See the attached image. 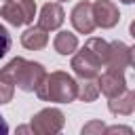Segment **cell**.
Listing matches in <instances>:
<instances>
[{"label": "cell", "mask_w": 135, "mask_h": 135, "mask_svg": "<svg viewBox=\"0 0 135 135\" xmlns=\"http://www.w3.org/2000/svg\"><path fill=\"white\" fill-rule=\"evenodd\" d=\"M103 129H105V124L101 120H91L80 129V133L82 135H103Z\"/></svg>", "instance_id": "18"}, {"label": "cell", "mask_w": 135, "mask_h": 135, "mask_svg": "<svg viewBox=\"0 0 135 135\" xmlns=\"http://www.w3.org/2000/svg\"><path fill=\"white\" fill-rule=\"evenodd\" d=\"M91 6H93V19H95L97 27L112 30V27L118 25L120 11H118V6L112 0H95V2H91Z\"/></svg>", "instance_id": "6"}, {"label": "cell", "mask_w": 135, "mask_h": 135, "mask_svg": "<svg viewBox=\"0 0 135 135\" xmlns=\"http://www.w3.org/2000/svg\"><path fill=\"white\" fill-rule=\"evenodd\" d=\"M76 78L68 72H46L44 80L38 84L34 91L40 101H51V103H72L76 99Z\"/></svg>", "instance_id": "1"}, {"label": "cell", "mask_w": 135, "mask_h": 135, "mask_svg": "<svg viewBox=\"0 0 135 135\" xmlns=\"http://www.w3.org/2000/svg\"><path fill=\"white\" fill-rule=\"evenodd\" d=\"M21 4V11H23V17H25V25L34 23V17H36V0H19Z\"/></svg>", "instance_id": "17"}, {"label": "cell", "mask_w": 135, "mask_h": 135, "mask_svg": "<svg viewBox=\"0 0 135 135\" xmlns=\"http://www.w3.org/2000/svg\"><path fill=\"white\" fill-rule=\"evenodd\" d=\"M21 44L27 51H42L49 44V32L44 27H40L38 23L36 25L30 23V27L21 34Z\"/></svg>", "instance_id": "11"}, {"label": "cell", "mask_w": 135, "mask_h": 135, "mask_svg": "<svg viewBox=\"0 0 135 135\" xmlns=\"http://www.w3.org/2000/svg\"><path fill=\"white\" fill-rule=\"evenodd\" d=\"M63 21H65V11H63L61 2L55 0V2L42 4L40 15H38V25L40 27H44L46 32H55L63 25Z\"/></svg>", "instance_id": "9"}, {"label": "cell", "mask_w": 135, "mask_h": 135, "mask_svg": "<svg viewBox=\"0 0 135 135\" xmlns=\"http://www.w3.org/2000/svg\"><path fill=\"white\" fill-rule=\"evenodd\" d=\"M6 133H8V124H6L4 116L0 114V135H6Z\"/></svg>", "instance_id": "21"}, {"label": "cell", "mask_w": 135, "mask_h": 135, "mask_svg": "<svg viewBox=\"0 0 135 135\" xmlns=\"http://www.w3.org/2000/svg\"><path fill=\"white\" fill-rule=\"evenodd\" d=\"M4 70L11 74L15 89L25 91V93H34V91L38 89V84L44 80V76H46V70H44L42 63H38V61H27V59H23V57H13V59L4 65Z\"/></svg>", "instance_id": "2"}, {"label": "cell", "mask_w": 135, "mask_h": 135, "mask_svg": "<svg viewBox=\"0 0 135 135\" xmlns=\"http://www.w3.org/2000/svg\"><path fill=\"white\" fill-rule=\"evenodd\" d=\"M133 65V49L129 44H124L122 40H114L108 44V57H105V65L110 70H118V72H127V68Z\"/></svg>", "instance_id": "5"}, {"label": "cell", "mask_w": 135, "mask_h": 135, "mask_svg": "<svg viewBox=\"0 0 135 135\" xmlns=\"http://www.w3.org/2000/svg\"><path fill=\"white\" fill-rule=\"evenodd\" d=\"M0 17H2L8 25H13V27H21V25H25V17H23V11H21L19 0H17V2H15V0L4 2L2 8H0Z\"/></svg>", "instance_id": "13"}, {"label": "cell", "mask_w": 135, "mask_h": 135, "mask_svg": "<svg viewBox=\"0 0 135 135\" xmlns=\"http://www.w3.org/2000/svg\"><path fill=\"white\" fill-rule=\"evenodd\" d=\"M70 68L78 78H97V74L101 72L103 65L86 46H82V49H76L72 53Z\"/></svg>", "instance_id": "4"}, {"label": "cell", "mask_w": 135, "mask_h": 135, "mask_svg": "<svg viewBox=\"0 0 135 135\" xmlns=\"http://www.w3.org/2000/svg\"><path fill=\"white\" fill-rule=\"evenodd\" d=\"M63 124H65V114L53 105L42 108L30 120V129L34 135H55L63 129Z\"/></svg>", "instance_id": "3"}, {"label": "cell", "mask_w": 135, "mask_h": 135, "mask_svg": "<svg viewBox=\"0 0 135 135\" xmlns=\"http://www.w3.org/2000/svg\"><path fill=\"white\" fill-rule=\"evenodd\" d=\"M4 2H8V0H4Z\"/></svg>", "instance_id": "25"}, {"label": "cell", "mask_w": 135, "mask_h": 135, "mask_svg": "<svg viewBox=\"0 0 135 135\" xmlns=\"http://www.w3.org/2000/svg\"><path fill=\"white\" fill-rule=\"evenodd\" d=\"M118 2H122V4H133L135 0H118Z\"/></svg>", "instance_id": "23"}, {"label": "cell", "mask_w": 135, "mask_h": 135, "mask_svg": "<svg viewBox=\"0 0 135 135\" xmlns=\"http://www.w3.org/2000/svg\"><path fill=\"white\" fill-rule=\"evenodd\" d=\"M17 133H32V129H30V124H21V127H17Z\"/></svg>", "instance_id": "22"}, {"label": "cell", "mask_w": 135, "mask_h": 135, "mask_svg": "<svg viewBox=\"0 0 135 135\" xmlns=\"http://www.w3.org/2000/svg\"><path fill=\"white\" fill-rule=\"evenodd\" d=\"M57 2H65V0H57Z\"/></svg>", "instance_id": "24"}, {"label": "cell", "mask_w": 135, "mask_h": 135, "mask_svg": "<svg viewBox=\"0 0 135 135\" xmlns=\"http://www.w3.org/2000/svg\"><path fill=\"white\" fill-rule=\"evenodd\" d=\"M105 135H114V133H124V135H133V129L131 127H124V124H112V127H105L103 129Z\"/></svg>", "instance_id": "20"}, {"label": "cell", "mask_w": 135, "mask_h": 135, "mask_svg": "<svg viewBox=\"0 0 135 135\" xmlns=\"http://www.w3.org/2000/svg\"><path fill=\"white\" fill-rule=\"evenodd\" d=\"M8 51H11V34H8V30L0 23V59H2Z\"/></svg>", "instance_id": "19"}, {"label": "cell", "mask_w": 135, "mask_h": 135, "mask_svg": "<svg viewBox=\"0 0 135 135\" xmlns=\"http://www.w3.org/2000/svg\"><path fill=\"white\" fill-rule=\"evenodd\" d=\"M108 44L110 42H105L103 38H95V36H91V38H86V42H84V46L101 61V65H105V57H108Z\"/></svg>", "instance_id": "16"}, {"label": "cell", "mask_w": 135, "mask_h": 135, "mask_svg": "<svg viewBox=\"0 0 135 135\" xmlns=\"http://www.w3.org/2000/svg\"><path fill=\"white\" fill-rule=\"evenodd\" d=\"M13 97H15V84H13V78H11V74L2 68V70H0V105L11 103Z\"/></svg>", "instance_id": "15"}, {"label": "cell", "mask_w": 135, "mask_h": 135, "mask_svg": "<svg viewBox=\"0 0 135 135\" xmlns=\"http://www.w3.org/2000/svg\"><path fill=\"white\" fill-rule=\"evenodd\" d=\"M70 21H72V27L78 32V34H93L95 32V19H93V6L89 0H80L74 4L72 13H70Z\"/></svg>", "instance_id": "7"}, {"label": "cell", "mask_w": 135, "mask_h": 135, "mask_svg": "<svg viewBox=\"0 0 135 135\" xmlns=\"http://www.w3.org/2000/svg\"><path fill=\"white\" fill-rule=\"evenodd\" d=\"M97 86H99V93H103L108 99L114 97V95H118V93H122L127 89L124 72L105 68V72H99L97 74Z\"/></svg>", "instance_id": "8"}, {"label": "cell", "mask_w": 135, "mask_h": 135, "mask_svg": "<svg viewBox=\"0 0 135 135\" xmlns=\"http://www.w3.org/2000/svg\"><path fill=\"white\" fill-rule=\"evenodd\" d=\"M76 99L91 103L99 97V86H97V78H80L76 80Z\"/></svg>", "instance_id": "14"}, {"label": "cell", "mask_w": 135, "mask_h": 135, "mask_svg": "<svg viewBox=\"0 0 135 135\" xmlns=\"http://www.w3.org/2000/svg\"><path fill=\"white\" fill-rule=\"evenodd\" d=\"M53 49L59 55L68 57V55H72L78 49V36L72 34V32H68V30H59L55 34V38H53Z\"/></svg>", "instance_id": "12"}, {"label": "cell", "mask_w": 135, "mask_h": 135, "mask_svg": "<svg viewBox=\"0 0 135 135\" xmlns=\"http://www.w3.org/2000/svg\"><path fill=\"white\" fill-rule=\"evenodd\" d=\"M108 110L114 116H131L135 112V93L127 86L122 93L108 99Z\"/></svg>", "instance_id": "10"}]
</instances>
